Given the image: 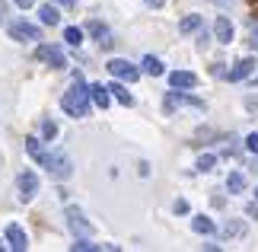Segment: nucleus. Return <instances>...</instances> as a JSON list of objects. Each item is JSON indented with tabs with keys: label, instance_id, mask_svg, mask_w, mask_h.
<instances>
[{
	"label": "nucleus",
	"instance_id": "nucleus-20",
	"mask_svg": "<svg viewBox=\"0 0 258 252\" xmlns=\"http://www.w3.org/2000/svg\"><path fill=\"white\" fill-rule=\"evenodd\" d=\"M64 42H67V45H80V42H83V29L67 26V29H64Z\"/></svg>",
	"mask_w": 258,
	"mask_h": 252
},
{
	"label": "nucleus",
	"instance_id": "nucleus-6",
	"mask_svg": "<svg viewBox=\"0 0 258 252\" xmlns=\"http://www.w3.org/2000/svg\"><path fill=\"white\" fill-rule=\"evenodd\" d=\"M35 58L38 61H45L48 67H54V70H61V67H67V58H64V52L57 45H42L35 52Z\"/></svg>",
	"mask_w": 258,
	"mask_h": 252
},
{
	"label": "nucleus",
	"instance_id": "nucleus-30",
	"mask_svg": "<svg viewBox=\"0 0 258 252\" xmlns=\"http://www.w3.org/2000/svg\"><path fill=\"white\" fill-rule=\"evenodd\" d=\"M252 42L258 45V23H255V29H252Z\"/></svg>",
	"mask_w": 258,
	"mask_h": 252
},
{
	"label": "nucleus",
	"instance_id": "nucleus-23",
	"mask_svg": "<svg viewBox=\"0 0 258 252\" xmlns=\"http://www.w3.org/2000/svg\"><path fill=\"white\" fill-rule=\"evenodd\" d=\"M26 150H29V157H32V160H42V154H45L42 144H38V137H26Z\"/></svg>",
	"mask_w": 258,
	"mask_h": 252
},
{
	"label": "nucleus",
	"instance_id": "nucleus-5",
	"mask_svg": "<svg viewBox=\"0 0 258 252\" xmlns=\"http://www.w3.org/2000/svg\"><path fill=\"white\" fill-rule=\"evenodd\" d=\"M16 188H19V201H32L38 195V176L32 169H26V173H19L16 179Z\"/></svg>",
	"mask_w": 258,
	"mask_h": 252
},
{
	"label": "nucleus",
	"instance_id": "nucleus-31",
	"mask_svg": "<svg viewBox=\"0 0 258 252\" xmlns=\"http://www.w3.org/2000/svg\"><path fill=\"white\" fill-rule=\"evenodd\" d=\"M4 13H7V4H4V0H0V19H4Z\"/></svg>",
	"mask_w": 258,
	"mask_h": 252
},
{
	"label": "nucleus",
	"instance_id": "nucleus-2",
	"mask_svg": "<svg viewBox=\"0 0 258 252\" xmlns=\"http://www.w3.org/2000/svg\"><path fill=\"white\" fill-rule=\"evenodd\" d=\"M38 163H42L54 179H71V173H74L71 160H67L64 154H42V160H38Z\"/></svg>",
	"mask_w": 258,
	"mask_h": 252
},
{
	"label": "nucleus",
	"instance_id": "nucleus-16",
	"mask_svg": "<svg viewBox=\"0 0 258 252\" xmlns=\"http://www.w3.org/2000/svg\"><path fill=\"white\" fill-rule=\"evenodd\" d=\"M89 32L96 35V42L102 45V48L112 45V32H108V26H105V23H89Z\"/></svg>",
	"mask_w": 258,
	"mask_h": 252
},
{
	"label": "nucleus",
	"instance_id": "nucleus-9",
	"mask_svg": "<svg viewBox=\"0 0 258 252\" xmlns=\"http://www.w3.org/2000/svg\"><path fill=\"white\" fill-rule=\"evenodd\" d=\"M169 86L172 89H191V86H198V74H191V70H172Z\"/></svg>",
	"mask_w": 258,
	"mask_h": 252
},
{
	"label": "nucleus",
	"instance_id": "nucleus-32",
	"mask_svg": "<svg viewBox=\"0 0 258 252\" xmlns=\"http://www.w3.org/2000/svg\"><path fill=\"white\" fill-rule=\"evenodd\" d=\"M214 4H220V7H230V0H214Z\"/></svg>",
	"mask_w": 258,
	"mask_h": 252
},
{
	"label": "nucleus",
	"instance_id": "nucleus-3",
	"mask_svg": "<svg viewBox=\"0 0 258 252\" xmlns=\"http://www.w3.org/2000/svg\"><path fill=\"white\" fill-rule=\"evenodd\" d=\"M108 74H112L115 80L134 83V80L141 77V67H137V64H131V61H124V58H112V61H108Z\"/></svg>",
	"mask_w": 258,
	"mask_h": 252
},
{
	"label": "nucleus",
	"instance_id": "nucleus-11",
	"mask_svg": "<svg viewBox=\"0 0 258 252\" xmlns=\"http://www.w3.org/2000/svg\"><path fill=\"white\" fill-rule=\"evenodd\" d=\"M252 70H255V61H252V58H242V61H236V67L226 77H230L233 83H239V80H249L252 77Z\"/></svg>",
	"mask_w": 258,
	"mask_h": 252
},
{
	"label": "nucleus",
	"instance_id": "nucleus-15",
	"mask_svg": "<svg viewBox=\"0 0 258 252\" xmlns=\"http://www.w3.org/2000/svg\"><path fill=\"white\" fill-rule=\"evenodd\" d=\"M38 19H42L45 26H57L61 23V10H57L54 4H45L42 10H38Z\"/></svg>",
	"mask_w": 258,
	"mask_h": 252
},
{
	"label": "nucleus",
	"instance_id": "nucleus-29",
	"mask_svg": "<svg viewBox=\"0 0 258 252\" xmlns=\"http://www.w3.org/2000/svg\"><path fill=\"white\" fill-rule=\"evenodd\" d=\"M54 4H61V7H74L77 0H54Z\"/></svg>",
	"mask_w": 258,
	"mask_h": 252
},
{
	"label": "nucleus",
	"instance_id": "nucleus-12",
	"mask_svg": "<svg viewBox=\"0 0 258 252\" xmlns=\"http://www.w3.org/2000/svg\"><path fill=\"white\" fill-rule=\"evenodd\" d=\"M108 99H112V93H108V86L102 83H89V103H93L96 109H105Z\"/></svg>",
	"mask_w": 258,
	"mask_h": 252
},
{
	"label": "nucleus",
	"instance_id": "nucleus-18",
	"mask_svg": "<svg viewBox=\"0 0 258 252\" xmlns=\"http://www.w3.org/2000/svg\"><path fill=\"white\" fill-rule=\"evenodd\" d=\"M198 29H201V16H198V13L185 16L182 23H178V32H182V35H188V32H198Z\"/></svg>",
	"mask_w": 258,
	"mask_h": 252
},
{
	"label": "nucleus",
	"instance_id": "nucleus-33",
	"mask_svg": "<svg viewBox=\"0 0 258 252\" xmlns=\"http://www.w3.org/2000/svg\"><path fill=\"white\" fill-rule=\"evenodd\" d=\"M0 249H4V239H0Z\"/></svg>",
	"mask_w": 258,
	"mask_h": 252
},
{
	"label": "nucleus",
	"instance_id": "nucleus-7",
	"mask_svg": "<svg viewBox=\"0 0 258 252\" xmlns=\"http://www.w3.org/2000/svg\"><path fill=\"white\" fill-rule=\"evenodd\" d=\"M7 243H10V249L26 252V249H29V236H26V230L19 227V224H7Z\"/></svg>",
	"mask_w": 258,
	"mask_h": 252
},
{
	"label": "nucleus",
	"instance_id": "nucleus-17",
	"mask_svg": "<svg viewBox=\"0 0 258 252\" xmlns=\"http://www.w3.org/2000/svg\"><path fill=\"white\" fill-rule=\"evenodd\" d=\"M191 230L195 233H201V236H207V233H214V220L211 217H204V214H198V217H191Z\"/></svg>",
	"mask_w": 258,
	"mask_h": 252
},
{
	"label": "nucleus",
	"instance_id": "nucleus-35",
	"mask_svg": "<svg viewBox=\"0 0 258 252\" xmlns=\"http://www.w3.org/2000/svg\"><path fill=\"white\" fill-rule=\"evenodd\" d=\"M255 83H258V80H255Z\"/></svg>",
	"mask_w": 258,
	"mask_h": 252
},
{
	"label": "nucleus",
	"instance_id": "nucleus-19",
	"mask_svg": "<svg viewBox=\"0 0 258 252\" xmlns=\"http://www.w3.org/2000/svg\"><path fill=\"white\" fill-rule=\"evenodd\" d=\"M226 188H230V195H239V191L245 188V176L242 173H230L226 176Z\"/></svg>",
	"mask_w": 258,
	"mask_h": 252
},
{
	"label": "nucleus",
	"instance_id": "nucleus-34",
	"mask_svg": "<svg viewBox=\"0 0 258 252\" xmlns=\"http://www.w3.org/2000/svg\"><path fill=\"white\" fill-rule=\"evenodd\" d=\"M255 198H258V188H255Z\"/></svg>",
	"mask_w": 258,
	"mask_h": 252
},
{
	"label": "nucleus",
	"instance_id": "nucleus-4",
	"mask_svg": "<svg viewBox=\"0 0 258 252\" xmlns=\"http://www.w3.org/2000/svg\"><path fill=\"white\" fill-rule=\"evenodd\" d=\"M10 38H16V42H38V38H42V32H38L35 23L16 19V23H10Z\"/></svg>",
	"mask_w": 258,
	"mask_h": 252
},
{
	"label": "nucleus",
	"instance_id": "nucleus-27",
	"mask_svg": "<svg viewBox=\"0 0 258 252\" xmlns=\"http://www.w3.org/2000/svg\"><path fill=\"white\" fill-rule=\"evenodd\" d=\"M144 4H147V7H153V10H160V7L166 4V0H144Z\"/></svg>",
	"mask_w": 258,
	"mask_h": 252
},
{
	"label": "nucleus",
	"instance_id": "nucleus-21",
	"mask_svg": "<svg viewBox=\"0 0 258 252\" xmlns=\"http://www.w3.org/2000/svg\"><path fill=\"white\" fill-rule=\"evenodd\" d=\"M214 166H217V157L214 154H201V157H198V173H211Z\"/></svg>",
	"mask_w": 258,
	"mask_h": 252
},
{
	"label": "nucleus",
	"instance_id": "nucleus-26",
	"mask_svg": "<svg viewBox=\"0 0 258 252\" xmlns=\"http://www.w3.org/2000/svg\"><path fill=\"white\" fill-rule=\"evenodd\" d=\"M175 214H188V201H182V198L175 201Z\"/></svg>",
	"mask_w": 258,
	"mask_h": 252
},
{
	"label": "nucleus",
	"instance_id": "nucleus-24",
	"mask_svg": "<svg viewBox=\"0 0 258 252\" xmlns=\"http://www.w3.org/2000/svg\"><path fill=\"white\" fill-rule=\"evenodd\" d=\"M42 134H45L48 140H51V137L57 134V125H54V122H45V125H42Z\"/></svg>",
	"mask_w": 258,
	"mask_h": 252
},
{
	"label": "nucleus",
	"instance_id": "nucleus-8",
	"mask_svg": "<svg viewBox=\"0 0 258 252\" xmlns=\"http://www.w3.org/2000/svg\"><path fill=\"white\" fill-rule=\"evenodd\" d=\"M67 227L74 230V236H89V233H93L89 220H83V214L77 208H67Z\"/></svg>",
	"mask_w": 258,
	"mask_h": 252
},
{
	"label": "nucleus",
	"instance_id": "nucleus-1",
	"mask_svg": "<svg viewBox=\"0 0 258 252\" xmlns=\"http://www.w3.org/2000/svg\"><path fill=\"white\" fill-rule=\"evenodd\" d=\"M61 106H64V112L74 115V118H86V115H89V86L83 83L80 77H77V83L64 93Z\"/></svg>",
	"mask_w": 258,
	"mask_h": 252
},
{
	"label": "nucleus",
	"instance_id": "nucleus-10",
	"mask_svg": "<svg viewBox=\"0 0 258 252\" xmlns=\"http://www.w3.org/2000/svg\"><path fill=\"white\" fill-rule=\"evenodd\" d=\"M214 35H217V42H220V45H230L233 42V23L226 16H217L214 19Z\"/></svg>",
	"mask_w": 258,
	"mask_h": 252
},
{
	"label": "nucleus",
	"instance_id": "nucleus-14",
	"mask_svg": "<svg viewBox=\"0 0 258 252\" xmlns=\"http://www.w3.org/2000/svg\"><path fill=\"white\" fill-rule=\"evenodd\" d=\"M141 70H144V74H150V77H163L166 74L163 61H160V58H153V55H147L144 61H141Z\"/></svg>",
	"mask_w": 258,
	"mask_h": 252
},
{
	"label": "nucleus",
	"instance_id": "nucleus-13",
	"mask_svg": "<svg viewBox=\"0 0 258 252\" xmlns=\"http://www.w3.org/2000/svg\"><path fill=\"white\" fill-rule=\"evenodd\" d=\"M108 93H112L121 106H134V96L124 89V80H115V83H108Z\"/></svg>",
	"mask_w": 258,
	"mask_h": 252
},
{
	"label": "nucleus",
	"instance_id": "nucleus-22",
	"mask_svg": "<svg viewBox=\"0 0 258 252\" xmlns=\"http://www.w3.org/2000/svg\"><path fill=\"white\" fill-rule=\"evenodd\" d=\"M223 236H245V224L242 220H230V224L223 227Z\"/></svg>",
	"mask_w": 258,
	"mask_h": 252
},
{
	"label": "nucleus",
	"instance_id": "nucleus-25",
	"mask_svg": "<svg viewBox=\"0 0 258 252\" xmlns=\"http://www.w3.org/2000/svg\"><path fill=\"white\" fill-rule=\"evenodd\" d=\"M245 150H252V154H258V134H249V137H245Z\"/></svg>",
	"mask_w": 258,
	"mask_h": 252
},
{
	"label": "nucleus",
	"instance_id": "nucleus-28",
	"mask_svg": "<svg viewBox=\"0 0 258 252\" xmlns=\"http://www.w3.org/2000/svg\"><path fill=\"white\" fill-rule=\"evenodd\" d=\"M16 7H23V10H29V7H32V0H16Z\"/></svg>",
	"mask_w": 258,
	"mask_h": 252
}]
</instances>
